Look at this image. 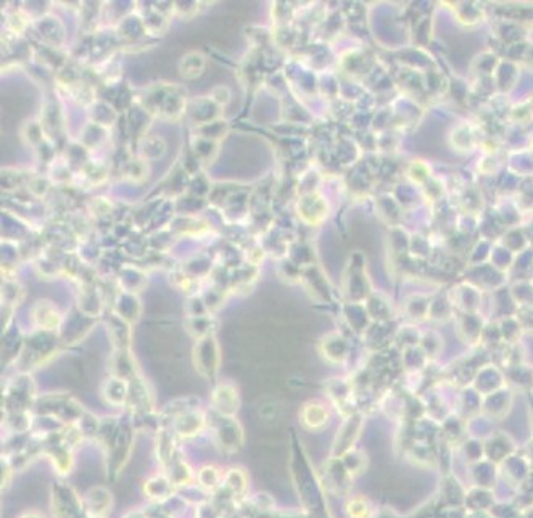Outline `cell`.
<instances>
[{
  "label": "cell",
  "instance_id": "1",
  "mask_svg": "<svg viewBox=\"0 0 533 518\" xmlns=\"http://www.w3.org/2000/svg\"><path fill=\"white\" fill-rule=\"evenodd\" d=\"M23 518H42V517H39V515H26V517H23Z\"/></svg>",
  "mask_w": 533,
  "mask_h": 518
}]
</instances>
